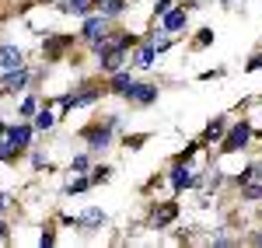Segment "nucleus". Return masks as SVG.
<instances>
[{
	"instance_id": "18",
	"label": "nucleus",
	"mask_w": 262,
	"mask_h": 248,
	"mask_svg": "<svg viewBox=\"0 0 262 248\" xmlns=\"http://www.w3.org/2000/svg\"><path fill=\"white\" fill-rule=\"evenodd\" d=\"M242 189V199H248V203H259L262 199V182L259 178H252V182H245V186H238Z\"/></svg>"
},
{
	"instance_id": "22",
	"label": "nucleus",
	"mask_w": 262,
	"mask_h": 248,
	"mask_svg": "<svg viewBox=\"0 0 262 248\" xmlns=\"http://www.w3.org/2000/svg\"><path fill=\"white\" fill-rule=\"evenodd\" d=\"M108 175H112V168H105V165L91 168V186H105V182H108Z\"/></svg>"
},
{
	"instance_id": "8",
	"label": "nucleus",
	"mask_w": 262,
	"mask_h": 248,
	"mask_svg": "<svg viewBox=\"0 0 262 248\" xmlns=\"http://www.w3.org/2000/svg\"><path fill=\"white\" fill-rule=\"evenodd\" d=\"M185 25H189V7H185V4H182V7H168V11L161 14V28L168 32V35L182 32Z\"/></svg>"
},
{
	"instance_id": "6",
	"label": "nucleus",
	"mask_w": 262,
	"mask_h": 248,
	"mask_svg": "<svg viewBox=\"0 0 262 248\" xmlns=\"http://www.w3.org/2000/svg\"><path fill=\"white\" fill-rule=\"evenodd\" d=\"M168 182H171L175 192H185V189H196V186H200V175L189 168V161H175L171 171H168Z\"/></svg>"
},
{
	"instance_id": "10",
	"label": "nucleus",
	"mask_w": 262,
	"mask_h": 248,
	"mask_svg": "<svg viewBox=\"0 0 262 248\" xmlns=\"http://www.w3.org/2000/svg\"><path fill=\"white\" fill-rule=\"evenodd\" d=\"M129 84H133V74H129V70H116V74H108V84H105V95H126V91H129Z\"/></svg>"
},
{
	"instance_id": "21",
	"label": "nucleus",
	"mask_w": 262,
	"mask_h": 248,
	"mask_svg": "<svg viewBox=\"0 0 262 248\" xmlns=\"http://www.w3.org/2000/svg\"><path fill=\"white\" fill-rule=\"evenodd\" d=\"M70 171H74V175H84V171H91V157H88V154H77V157L70 161Z\"/></svg>"
},
{
	"instance_id": "28",
	"label": "nucleus",
	"mask_w": 262,
	"mask_h": 248,
	"mask_svg": "<svg viewBox=\"0 0 262 248\" xmlns=\"http://www.w3.org/2000/svg\"><path fill=\"white\" fill-rule=\"evenodd\" d=\"M171 4H175V0H158V7H154V14L161 18V14H164V11H168V7H171Z\"/></svg>"
},
{
	"instance_id": "11",
	"label": "nucleus",
	"mask_w": 262,
	"mask_h": 248,
	"mask_svg": "<svg viewBox=\"0 0 262 248\" xmlns=\"http://www.w3.org/2000/svg\"><path fill=\"white\" fill-rule=\"evenodd\" d=\"M14 66H25V53L11 42H0V70H14Z\"/></svg>"
},
{
	"instance_id": "24",
	"label": "nucleus",
	"mask_w": 262,
	"mask_h": 248,
	"mask_svg": "<svg viewBox=\"0 0 262 248\" xmlns=\"http://www.w3.org/2000/svg\"><path fill=\"white\" fill-rule=\"evenodd\" d=\"M196 150H200V140H189V144H185V150H179V154H175V161H189Z\"/></svg>"
},
{
	"instance_id": "25",
	"label": "nucleus",
	"mask_w": 262,
	"mask_h": 248,
	"mask_svg": "<svg viewBox=\"0 0 262 248\" xmlns=\"http://www.w3.org/2000/svg\"><path fill=\"white\" fill-rule=\"evenodd\" d=\"M213 42V28H200L196 32V46H210Z\"/></svg>"
},
{
	"instance_id": "9",
	"label": "nucleus",
	"mask_w": 262,
	"mask_h": 248,
	"mask_svg": "<svg viewBox=\"0 0 262 248\" xmlns=\"http://www.w3.org/2000/svg\"><path fill=\"white\" fill-rule=\"evenodd\" d=\"M137 53H133V66H140V70H150V66H158V49H154V42L147 39V42H137L133 46Z\"/></svg>"
},
{
	"instance_id": "32",
	"label": "nucleus",
	"mask_w": 262,
	"mask_h": 248,
	"mask_svg": "<svg viewBox=\"0 0 262 248\" xmlns=\"http://www.w3.org/2000/svg\"><path fill=\"white\" fill-rule=\"evenodd\" d=\"M252 178H259V182H262V161H252Z\"/></svg>"
},
{
	"instance_id": "35",
	"label": "nucleus",
	"mask_w": 262,
	"mask_h": 248,
	"mask_svg": "<svg viewBox=\"0 0 262 248\" xmlns=\"http://www.w3.org/2000/svg\"><path fill=\"white\" fill-rule=\"evenodd\" d=\"M4 133H7V123H4V119H0V137H4Z\"/></svg>"
},
{
	"instance_id": "4",
	"label": "nucleus",
	"mask_w": 262,
	"mask_h": 248,
	"mask_svg": "<svg viewBox=\"0 0 262 248\" xmlns=\"http://www.w3.org/2000/svg\"><path fill=\"white\" fill-rule=\"evenodd\" d=\"M112 28V21L105 18L101 11H91V14H84V25H81V39L88 42V46H98L101 39H105V32Z\"/></svg>"
},
{
	"instance_id": "23",
	"label": "nucleus",
	"mask_w": 262,
	"mask_h": 248,
	"mask_svg": "<svg viewBox=\"0 0 262 248\" xmlns=\"http://www.w3.org/2000/svg\"><path fill=\"white\" fill-rule=\"evenodd\" d=\"M0 161H4V165H11V161H18V150H14V147L7 144L4 137H0Z\"/></svg>"
},
{
	"instance_id": "30",
	"label": "nucleus",
	"mask_w": 262,
	"mask_h": 248,
	"mask_svg": "<svg viewBox=\"0 0 262 248\" xmlns=\"http://www.w3.org/2000/svg\"><path fill=\"white\" fill-rule=\"evenodd\" d=\"M39 241H42V245H56V234H53V231H42Z\"/></svg>"
},
{
	"instance_id": "16",
	"label": "nucleus",
	"mask_w": 262,
	"mask_h": 248,
	"mask_svg": "<svg viewBox=\"0 0 262 248\" xmlns=\"http://www.w3.org/2000/svg\"><path fill=\"white\" fill-rule=\"evenodd\" d=\"M74 220H77V228H101L105 224V210L91 207V210H84L81 217H74Z\"/></svg>"
},
{
	"instance_id": "27",
	"label": "nucleus",
	"mask_w": 262,
	"mask_h": 248,
	"mask_svg": "<svg viewBox=\"0 0 262 248\" xmlns=\"http://www.w3.org/2000/svg\"><path fill=\"white\" fill-rule=\"evenodd\" d=\"M0 241H11V228H7V220L0 217Z\"/></svg>"
},
{
	"instance_id": "34",
	"label": "nucleus",
	"mask_w": 262,
	"mask_h": 248,
	"mask_svg": "<svg viewBox=\"0 0 262 248\" xmlns=\"http://www.w3.org/2000/svg\"><path fill=\"white\" fill-rule=\"evenodd\" d=\"M252 245H259V248H262V231H259V234H252Z\"/></svg>"
},
{
	"instance_id": "17",
	"label": "nucleus",
	"mask_w": 262,
	"mask_h": 248,
	"mask_svg": "<svg viewBox=\"0 0 262 248\" xmlns=\"http://www.w3.org/2000/svg\"><path fill=\"white\" fill-rule=\"evenodd\" d=\"M32 126H35L39 133H49V129L56 126V112H49V108H39V112L32 116Z\"/></svg>"
},
{
	"instance_id": "2",
	"label": "nucleus",
	"mask_w": 262,
	"mask_h": 248,
	"mask_svg": "<svg viewBox=\"0 0 262 248\" xmlns=\"http://www.w3.org/2000/svg\"><path fill=\"white\" fill-rule=\"evenodd\" d=\"M248 140H252V123L248 119H238V123L227 126V133L221 137V150L224 154H238V150L248 147Z\"/></svg>"
},
{
	"instance_id": "7",
	"label": "nucleus",
	"mask_w": 262,
	"mask_h": 248,
	"mask_svg": "<svg viewBox=\"0 0 262 248\" xmlns=\"http://www.w3.org/2000/svg\"><path fill=\"white\" fill-rule=\"evenodd\" d=\"M32 133H35V126L32 123H18V126H7V133H4V140L14 147L18 154H25L28 147H32Z\"/></svg>"
},
{
	"instance_id": "3",
	"label": "nucleus",
	"mask_w": 262,
	"mask_h": 248,
	"mask_svg": "<svg viewBox=\"0 0 262 248\" xmlns=\"http://www.w3.org/2000/svg\"><path fill=\"white\" fill-rule=\"evenodd\" d=\"M32 66L25 63V66H14V70H4L0 74V95H14L18 98L21 91H28V84H32Z\"/></svg>"
},
{
	"instance_id": "5",
	"label": "nucleus",
	"mask_w": 262,
	"mask_h": 248,
	"mask_svg": "<svg viewBox=\"0 0 262 248\" xmlns=\"http://www.w3.org/2000/svg\"><path fill=\"white\" fill-rule=\"evenodd\" d=\"M129 105H137V108H147V105H154L158 102V84H150V81H133L129 84V91L122 95Z\"/></svg>"
},
{
	"instance_id": "12",
	"label": "nucleus",
	"mask_w": 262,
	"mask_h": 248,
	"mask_svg": "<svg viewBox=\"0 0 262 248\" xmlns=\"http://www.w3.org/2000/svg\"><path fill=\"white\" fill-rule=\"evenodd\" d=\"M179 217V203H161V207L154 210V217H150V228L154 231H164L171 220Z\"/></svg>"
},
{
	"instance_id": "13",
	"label": "nucleus",
	"mask_w": 262,
	"mask_h": 248,
	"mask_svg": "<svg viewBox=\"0 0 262 248\" xmlns=\"http://www.w3.org/2000/svg\"><path fill=\"white\" fill-rule=\"evenodd\" d=\"M56 11L84 18V14H91V11H95V0H56Z\"/></svg>"
},
{
	"instance_id": "15",
	"label": "nucleus",
	"mask_w": 262,
	"mask_h": 248,
	"mask_svg": "<svg viewBox=\"0 0 262 248\" xmlns=\"http://www.w3.org/2000/svg\"><path fill=\"white\" fill-rule=\"evenodd\" d=\"M227 116H217V119H213V123H206V129H203V140H206V144H213V140H221L224 133H227Z\"/></svg>"
},
{
	"instance_id": "33",
	"label": "nucleus",
	"mask_w": 262,
	"mask_h": 248,
	"mask_svg": "<svg viewBox=\"0 0 262 248\" xmlns=\"http://www.w3.org/2000/svg\"><path fill=\"white\" fill-rule=\"evenodd\" d=\"M32 168H46V157L42 154H32Z\"/></svg>"
},
{
	"instance_id": "1",
	"label": "nucleus",
	"mask_w": 262,
	"mask_h": 248,
	"mask_svg": "<svg viewBox=\"0 0 262 248\" xmlns=\"http://www.w3.org/2000/svg\"><path fill=\"white\" fill-rule=\"evenodd\" d=\"M116 129H119V116H105L98 123L84 126L81 137H84V144H88V150H105V147L112 144V133Z\"/></svg>"
},
{
	"instance_id": "26",
	"label": "nucleus",
	"mask_w": 262,
	"mask_h": 248,
	"mask_svg": "<svg viewBox=\"0 0 262 248\" xmlns=\"http://www.w3.org/2000/svg\"><path fill=\"white\" fill-rule=\"evenodd\" d=\"M11 207H14V199H11L7 192H0V217H4V213H7Z\"/></svg>"
},
{
	"instance_id": "29",
	"label": "nucleus",
	"mask_w": 262,
	"mask_h": 248,
	"mask_svg": "<svg viewBox=\"0 0 262 248\" xmlns=\"http://www.w3.org/2000/svg\"><path fill=\"white\" fill-rule=\"evenodd\" d=\"M143 140H147V137H126V147H129V150H137Z\"/></svg>"
},
{
	"instance_id": "31",
	"label": "nucleus",
	"mask_w": 262,
	"mask_h": 248,
	"mask_svg": "<svg viewBox=\"0 0 262 248\" xmlns=\"http://www.w3.org/2000/svg\"><path fill=\"white\" fill-rule=\"evenodd\" d=\"M248 70H262V53H255V56L248 60Z\"/></svg>"
},
{
	"instance_id": "20",
	"label": "nucleus",
	"mask_w": 262,
	"mask_h": 248,
	"mask_svg": "<svg viewBox=\"0 0 262 248\" xmlns=\"http://www.w3.org/2000/svg\"><path fill=\"white\" fill-rule=\"evenodd\" d=\"M88 189H91V178L77 175V178H70V182H67V196H77V192H88Z\"/></svg>"
},
{
	"instance_id": "19",
	"label": "nucleus",
	"mask_w": 262,
	"mask_h": 248,
	"mask_svg": "<svg viewBox=\"0 0 262 248\" xmlns=\"http://www.w3.org/2000/svg\"><path fill=\"white\" fill-rule=\"evenodd\" d=\"M35 112H39V95H25V102L18 105V116L21 119H32Z\"/></svg>"
},
{
	"instance_id": "14",
	"label": "nucleus",
	"mask_w": 262,
	"mask_h": 248,
	"mask_svg": "<svg viewBox=\"0 0 262 248\" xmlns=\"http://www.w3.org/2000/svg\"><path fill=\"white\" fill-rule=\"evenodd\" d=\"M95 7H98V11H101V14H105L108 21H116V18H122V14H126L129 0H98Z\"/></svg>"
}]
</instances>
